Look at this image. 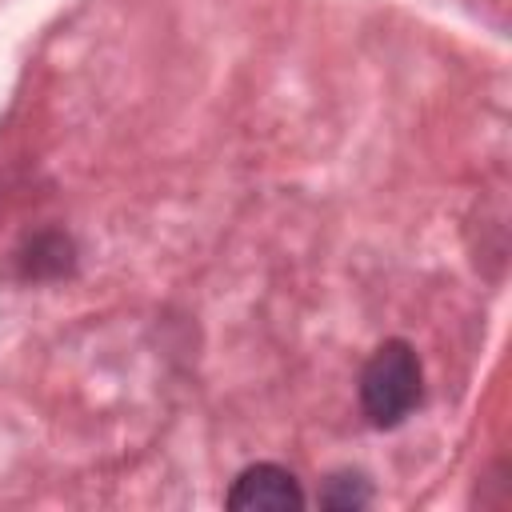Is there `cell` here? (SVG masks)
<instances>
[{"instance_id": "obj_1", "label": "cell", "mask_w": 512, "mask_h": 512, "mask_svg": "<svg viewBox=\"0 0 512 512\" xmlns=\"http://www.w3.org/2000/svg\"><path fill=\"white\" fill-rule=\"evenodd\" d=\"M360 400L372 424H396L420 400V360L404 340H388L376 348L360 376Z\"/></svg>"}, {"instance_id": "obj_2", "label": "cell", "mask_w": 512, "mask_h": 512, "mask_svg": "<svg viewBox=\"0 0 512 512\" xmlns=\"http://www.w3.org/2000/svg\"><path fill=\"white\" fill-rule=\"evenodd\" d=\"M300 504H304V496H300L292 472H284L276 464H256V468L240 472L228 492V508H240V512H256V508L284 512V508H300Z\"/></svg>"}]
</instances>
